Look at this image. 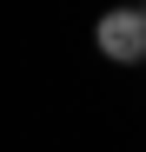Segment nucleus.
Wrapping results in <instances>:
<instances>
[{"label": "nucleus", "instance_id": "obj_2", "mask_svg": "<svg viewBox=\"0 0 146 152\" xmlns=\"http://www.w3.org/2000/svg\"><path fill=\"white\" fill-rule=\"evenodd\" d=\"M133 13H139V27H146V0H139V7H133Z\"/></svg>", "mask_w": 146, "mask_h": 152}, {"label": "nucleus", "instance_id": "obj_1", "mask_svg": "<svg viewBox=\"0 0 146 152\" xmlns=\"http://www.w3.org/2000/svg\"><path fill=\"white\" fill-rule=\"evenodd\" d=\"M93 46L113 60V66H139L146 60V27L133 7H106L100 20H93Z\"/></svg>", "mask_w": 146, "mask_h": 152}]
</instances>
